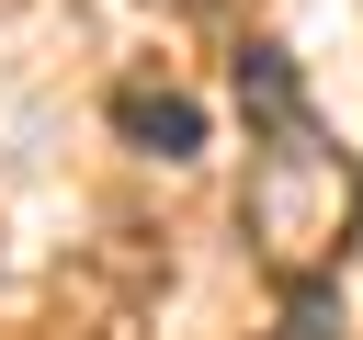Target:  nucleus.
<instances>
[{"label":"nucleus","mask_w":363,"mask_h":340,"mask_svg":"<svg viewBox=\"0 0 363 340\" xmlns=\"http://www.w3.org/2000/svg\"><path fill=\"white\" fill-rule=\"evenodd\" d=\"M238 102H250V193H238V227L261 249L272 283H318L340 272L352 227H363V170L352 147L306 113V79L284 45H250L238 57Z\"/></svg>","instance_id":"nucleus-1"},{"label":"nucleus","mask_w":363,"mask_h":340,"mask_svg":"<svg viewBox=\"0 0 363 340\" xmlns=\"http://www.w3.org/2000/svg\"><path fill=\"white\" fill-rule=\"evenodd\" d=\"M352 317H340V283L318 272V283H284V317L261 329V340H340Z\"/></svg>","instance_id":"nucleus-3"},{"label":"nucleus","mask_w":363,"mask_h":340,"mask_svg":"<svg viewBox=\"0 0 363 340\" xmlns=\"http://www.w3.org/2000/svg\"><path fill=\"white\" fill-rule=\"evenodd\" d=\"M113 136L147 147V159H193V147H204V102L170 91V79H125V91H113Z\"/></svg>","instance_id":"nucleus-2"}]
</instances>
